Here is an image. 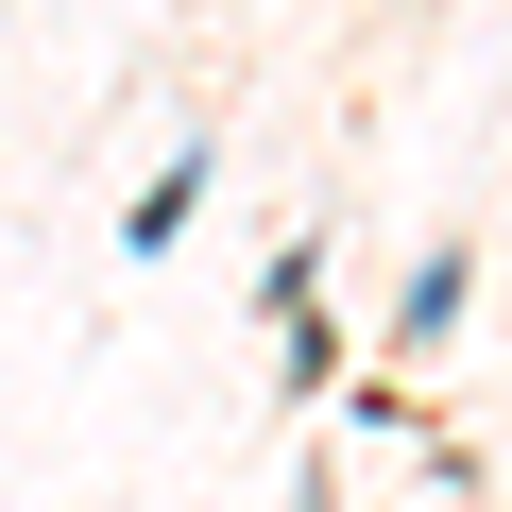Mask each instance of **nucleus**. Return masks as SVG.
<instances>
[{"instance_id": "1", "label": "nucleus", "mask_w": 512, "mask_h": 512, "mask_svg": "<svg viewBox=\"0 0 512 512\" xmlns=\"http://www.w3.org/2000/svg\"><path fill=\"white\" fill-rule=\"evenodd\" d=\"M188 205H205V154H171V171L137 188V222H120V239H137V256H171V239H188Z\"/></svg>"}, {"instance_id": "2", "label": "nucleus", "mask_w": 512, "mask_h": 512, "mask_svg": "<svg viewBox=\"0 0 512 512\" xmlns=\"http://www.w3.org/2000/svg\"><path fill=\"white\" fill-rule=\"evenodd\" d=\"M444 325H461V239H444V256H427V274H410V308H393V342H410V359H427V342H444Z\"/></svg>"}]
</instances>
